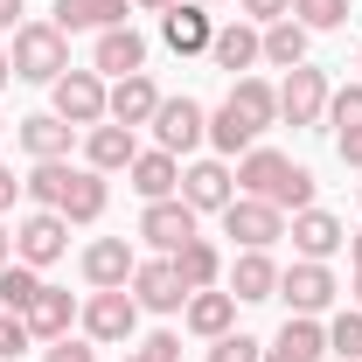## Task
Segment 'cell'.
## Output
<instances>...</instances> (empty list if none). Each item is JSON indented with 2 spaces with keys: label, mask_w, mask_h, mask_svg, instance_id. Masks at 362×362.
Wrapping results in <instances>:
<instances>
[{
  "label": "cell",
  "mask_w": 362,
  "mask_h": 362,
  "mask_svg": "<svg viewBox=\"0 0 362 362\" xmlns=\"http://www.w3.org/2000/svg\"><path fill=\"white\" fill-rule=\"evenodd\" d=\"M237 195H258L272 209H314V175L307 168H293L286 153H272V146H251L244 160H237Z\"/></svg>",
  "instance_id": "cell-1"
},
{
  "label": "cell",
  "mask_w": 362,
  "mask_h": 362,
  "mask_svg": "<svg viewBox=\"0 0 362 362\" xmlns=\"http://www.w3.org/2000/svg\"><path fill=\"white\" fill-rule=\"evenodd\" d=\"M7 63H14L21 84H56V77L70 70V35H63L56 21H21V28H14V49H7Z\"/></svg>",
  "instance_id": "cell-2"
},
{
  "label": "cell",
  "mask_w": 362,
  "mask_h": 362,
  "mask_svg": "<svg viewBox=\"0 0 362 362\" xmlns=\"http://www.w3.org/2000/svg\"><path fill=\"white\" fill-rule=\"evenodd\" d=\"M327 98H334L327 70L300 63V70H286V84H279V119H286V126H320V119H327Z\"/></svg>",
  "instance_id": "cell-3"
},
{
  "label": "cell",
  "mask_w": 362,
  "mask_h": 362,
  "mask_svg": "<svg viewBox=\"0 0 362 362\" xmlns=\"http://www.w3.org/2000/svg\"><path fill=\"white\" fill-rule=\"evenodd\" d=\"M56 119H63V126H105V77H98V70H63V77H56Z\"/></svg>",
  "instance_id": "cell-4"
},
{
  "label": "cell",
  "mask_w": 362,
  "mask_h": 362,
  "mask_svg": "<svg viewBox=\"0 0 362 362\" xmlns=\"http://www.w3.org/2000/svg\"><path fill=\"white\" fill-rule=\"evenodd\" d=\"M63 251H70V223H63L56 209H35V216L14 223V258H21V265L42 272V265H56Z\"/></svg>",
  "instance_id": "cell-5"
},
{
  "label": "cell",
  "mask_w": 362,
  "mask_h": 362,
  "mask_svg": "<svg viewBox=\"0 0 362 362\" xmlns=\"http://www.w3.org/2000/svg\"><path fill=\"white\" fill-rule=\"evenodd\" d=\"M77 320H84L90 341H133V327H139V300L126 293V286H112V293H90Z\"/></svg>",
  "instance_id": "cell-6"
},
{
  "label": "cell",
  "mask_w": 362,
  "mask_h": 362,
  "mask_svg": "<svg viewBox=\"0 0 362 362\" xmlns=\"http://www.w3.org/2000/svg\"><path fill=\"white\" fill-rule=\"evenodd\" d=\"M153 133H160V153H188V146H202L209 133V112L195 105V98H160V112H153Z\"/></svg>",
  "instance_id": "cell-7"
},
{
  "label": "cell",
  "mask_w": 362,
  "mask_h": 362,
  "mask_svg": "<svg viewBox=\"0 0 362 362\" xmlns=\"http://www.w3.org/2000/svg\"><path fill=\"white\" fill-rule=\"evenodd\" d=\"M223 230L244 244V251H265L272 237H286V209H272V202H258V195H237L223 209Z\"/></svg>",
  "instance_id": "cell-8"
},
{
  "label": "cell",
  "mask_w": 362,
  "mask_h": 362,
  "mask_svg": "<svg viewBox=\"0 0 362 362\" xmlns=\"http://www.w3.org/2000/svg\"><path fill=\"white\" fill-rule=\"evenodd\" d=\"M181 202L202 216V209H216L223 216L230 202H237V175H230L223 160H195V168H181Z\"/></svg>",
  "instance_id": "cell-9"
},
{
  "label": "cell",
  "mask_w": 362,
  "mask_h": 362,
  "mask_svg": "<svg viewBox=\"0 0 362 362\" xmlns=\"http://www.w3.org/2000/svg\"><path fill=\"white\" fill-rule=\"evenodd\" d=\"M105 202H112L105 175H98V168H70V175H63V195H56V216H63V223H98Z\"/></svg>",
  "instance_id": "cell-10"
},
{
  "label": "cell",
  "mask_w": 362,
  "mask_h": 362,
  "mask_svg": "<svg viewBox=\"0 0 362 362\" xmlns=\"http://www.w3.org/2000/svg\"><path fill=\"white\" fill-rule=\"evenodd\" d=\"M133 244L126 237H98V244H84V286L90 293H112V286H133Z\"/></svg>",
  "instance_id": "cell-11"
},
{
  "label": "cell",
  "mask_w": 362,
  "mask_h": 362,
  "mask_svg": "<svg viewBox=\"0 0 362 362\" xmlns=\"http://www.w3.org/2000/svg\"><path fill=\"white\" fill-rule=\"evenodd\" d=\"M139 237H146L153 251H181V244L195 237V209H188L181 195H168V202H146V209H139Z\"/></svg>",
  "instance_id": "cell-12"
},
{
  "label": "cell",
  "mask_w": 362,
  "mask_h": 362,
  "mask_svg": "<svg viewBox=\"0 0 362 362\" xmlns=\"http://www.w3.org/2000/svg\"><path fill=\"white\" fill-rule=\"evenodd\" d=\"M153 112H160V90H153L146 70L139 77H119V84L105 90V119L112 126H153Z\"/></svg>",
  "instance_id": "cell-13"
},
{
  "label": "cell",
  "mask_w": 362,
  "mask_h": 362,
  "mask_svg": "<svg viewBox=\"0 0 362 362\" xmlns=\"http://www.w3.org/2000/svg\"><path fill=\"white\" fill-rule=\"evenodd\" d=\"M279 293H286L293 314H320V307L334 300V272L320 265V258H300L293 272H279Z\"/></svg>",
  "instance_id": "cell-14"
},
{
  "label": "cell",
  "mask_w": 362,
  "mask_h": 362,
  "mask_svg": "<svg viewBox=\"0 0 362 362\" xmlns=\"http://www.w3.org/2000/svg\"><path fill=\"white\" fill-rule=\"evenodd\" d=\"M209 35H216V28H209V7H202V0H175V7L160 14V42L175 49V56H202Z\"/></svg>",
  "instance_id": "cell-15"
},
{
  "label": "cell",
  "mask_w": 362,
  "mask_h": 362,
  "mask_svg": "<svg viewBox=\"0 0 362 362\" xmlns=\"http://www.w3.org/2000/svg\"><path fill=\"white\" fill-rule=\"evenodd\" d=\"M223 105H230V119H237V126H244L251 139H258V133L272 126V119H279V90H272L265 77H237Z\"/></svg>",
  "instance_id": "cell-16"
},
{
  "label": "cell",
  "mask_w": 362,
  "mask_h": 362,
  "mask_svg": "<svg viewBox=\"0 0 362 362\" xmlns=\"http://www.w3.org/2000/svg\"><path fill=\"white\" fill-rule=\"evenodd\" d=\"M286 237H293V251H300V258H320V265H327V258H334V251L349 244V230H341V216H327V209H300Z\"/></svg>",
  "instance_id": "cell-17"
},
{
  "label": "cell",
  "mask_w": 362,
  "mask_h": 362,
  "mask_svg": "<svg viewBox=\"0 0 362 362\" xmlns=\"http://www.w3.org/2000/svg\"><path fill=\"white\" fill-rule=\"evenodd\" d=\"M133 300L146 314H175V307H188V286L175 279L168 258H153V265H133Z\"/></svg>",
  "instance_id": "cell-18"
},
{
  "label": "cell",
  "mask_w": 362,
  "mask_h": 362,
  "mask_svg": "<svg viewBox=\"0 0 362 362\" xmlns=\"http://www.w3.org/2000/svg\"><path fill=\"white\" fill-rule=\"evenodd\" d=\"M90 70H105V77H139V70H146V35H133V28H105L98 49H90Z\"/></svg>",
  "instance_id": "cell-19"
},
{
  "label": "cell",
  "mask_w": 362,
  "mask_h": 362,
  "mask_svg": "<svg viewBox=\"0 0 362 362\" xmlns=\"http://www.w3.org/2000/svg\"><path fill=\"white\" fill-rule=\"evenodd\" d=\"M209 56H216V70H251L258 56H265V28H251V21H223L216 35H209Z\"/></svg>",
  "instance_id": "cell-20"
},
{
  "label": "cell",
  "mask_w": 362,
  "mask_h": 362,
  "mask_svg": "<svg viewBox=\"0 0 362 362\" xmlns=\"http://www.w3.org/2000/svg\"><path fill=\"white\" fill-rule=\"evenodd\" d=\"M168 265H175V279L188 286V293H209V286L223 279V251H216L209 237H188L181 251H168Z\"/></svg>",
  "instance_id": "cell-21"
},
{
  "label": "cell",
  "mask_w": 362,
  "mask_h": 362,
  "mask_svg": "<svg viewBox=\"0 0 362 362\" xmlns=\"http://www.w3.org/2000/svg\"><path fill=\"white\" fill-rule=\"evenodd\" d=\"M181 320H188V334H202V341H223L230 327H237V300L230 293H188V307H181Z\"/></svg>",
  "instance_id": "cell-22"
},
{
  "label": "cell",
  "mask_w": 362,
  "mask_h": 362,
  "mask_svg": "<svg viewBox=\"0 0 362 362\" xmlns=\"http://www.w3.org/2000/svg\"><path fill=\"white\" fill-rule=\"evenodd\" d=\"M14 139L28 146V160H70V139H77V126H63L56 112H35V119H21V126H14Z\"/></svg>",
  "instance_id": "cell-23"
},
{
  "label": "cell",
  "mask_w": 362,
  "mask_h": 362,
  "mask_svg": "<svg viewBox=\"0 0 362 362\" xmlns=\"http://www.w3.org/2000/svg\"><path fill=\"white\" fill-rule=\"evenodd\" d=\"M77 314H84V307H77L63 286H42V293H35V307H28L21 320H28V334H35V341H63Z\"/></svg>",
  "instance_id": "cell-24"
},
{
  "label": "cell",
  "mask_w": 362,
  "mask_h": 362,
  "mask_svg": "<svg viewBox=\"0 0 362 362\" xmlns=\"http://www.w3.org/2000/svg\"><path fill=\"white\" fill-rule=\"evenodd\" d=\"M320 356H327V327H314V314H293L265 349V362H320Z\"/></svg>",
  "instance_id": "cell-25"
},
{
  "label": "cell",
  "mask_w": 362,
  "mask_h": 362,
  "mask_svg": "<svg viewBox=\"0 0 362 362\" xmlns=\"http://www.w3.org/2000/svg\"><path fill=\"white\" fill-rule=\"evenodd\" d=\"M139 146H133V126H90L84 139V168H98V175H119V168H133Z\"/></svg>",
  "instance_id": "cell-26"
},
{
  "label": "cell",
  "mask_w": 362,
  "mask_h": 362,
  "mask_svg": "<svg viewBox=\"0 0 362 362\" xmlns=\"http://www.w3.org/2000/svg\"><path fill=\"white\" fill-rule=\"evenodd\" d=\"M126 7L133 0H56V28L63 35H77V28H126Z\"/></svg>",
  "instance_id": "cell-27"
},
{
  "label": "cell",
  "mask_w": 362,
  "mask_h": 362,
  "mask_svg": "<svg viewBox=\"0 0 362 362\" xmlns=\"http://www.w3.org/2000/svg\"><path fill=\"white\" fill-rule=\"evenodd\" d=\"M126 175H133L139 202H168V195H181V160H175V153H139Z\"/></svg>",
  "instance_id": "cell-28"
},
{
  "label": "cell",
  "mask_w": 362,
  "mask_h": 362,
  "mask_svg": "<svg viewBox=\"0 0 362 362\" xmlns=\"http://www.w3.org/2000/svg\"><path fill=\"white\" fill-rule=\"evenodd\" d=\"M272 293H279V265H272L265 251H244V258L230 265V300L251 307V300H272Z\"/></svg>",
  "instance_id": "cell-29"
},
{
  "label": "cell",
  "mask_w": 362,
  "mask_h": 362,
  "mask_svg": "<svg viewBox=\"0 0 362 362\" xmlns=\"http://www.w3.org/2000/svg\"><path fill=\"white\" fill-rule=\"evenodd\" d=\"M265 63L272 70H300V63H307V28H300L293 14L265 28Z\"/></svg>",
  "instance_id": "cell-30"
},
{
  "label": "cell",
  "mask_w": 362,
  "mask_h": 362,
  "mask_svg": "<svg viewBox=\"0 0 362 362\" xmlns=\"http://www.w3.org/2000/svg\"><path fill=\"white\" fill-rule=\"evenodd\" d=\"M35 293H42L35 265H21V258H7V265H0V307H7V314H28V307H35Z\"/></svg>",
  "instance_id": "cell-31"
},
{
  "label": "cell",
  "mask_w": 362,
  "mask_h": 362,
  "mask_svg": "<svg viewBox=\"0 0 362 362\" xmlns=\"http://www.w3.org/2000/svg\"><path fill=\"white\" fill-rule=\"evenodd\" d=\"M63 175H70V160H35V175L21 181V195H28L35 209H56V195H63Z\"/></svg>",
  "instance_id": "cell-32"
},
{
  "label": "cell",
  "mask_w": 362,
  "mask_h": 362,
  "mask_svg": "<svg viewBox=\"0 0 362 362\" xmlns=\"http://www.w3.org/2000/svg\"><path fill=\"white\" fill-rule=\"evenodd\" d=\"M293 21L314 35V28H341L349 21V0H293Z\"/></svg>",
  "instance_id": "cell-33"
},
{
  "label": "cell",
  "mask_w": 362,
  "mask_h": 362,
  "mask_svg": "<svg viewBox=\"0 0 362 362\" xmlns=\"http://www.w3.org/2000/svg\"><path fill=\"white\" fill-rule=\"evenodd\" d=\"M327 349H334L341 362H362V307L334 314V327H327Z\"/></svg>",
  "instance_id": "cell-34"
},
{
  "label": "cell",
  "mask_w": 362,
  "mask_h": 362,
  "mask_svg": "<svg viewBox=\"0 0 362 362\" xmlns=\"http://www.w3.org/2000/svg\"><path fill=\"white\" fill-rule=\"evenodd\" d=\"M209 362H265V341H251V334L230 327L223 341H209Z\"/></svg>",
  "instance_id": "cell-35"
},
{
  "label": "cell",
  "mask_w": 362,
  "mask_h": 362,
  "mask_svg": "<svg viewBox=\"0 0 362 362\" xmlns=\"http://www.w3.org/2000/svg\"><path fill=\"white\" fill-rule=\"evenodd\" d=\"M327 119H334V133L362 126V84H341V90H334V98H327Z\"/></svg>",
  "instance_id": "cell-36"
},
{
  "label": "cell",
  "mask_w": 362,
  "mask_h": 362,
  "mask_svg": "<svg viewBox=\"0 0 362 362\" xmlns=\"http://www.w3.org/2000/svg\"><path fill=\"white\" fill-rule=\"evenodd\" d=\"M28 341H35V334H28V320H21V314H0V362H7V356H21Z\"/></svg>",
  "instance_id": "cell-37"
},
{
  "label": "cell",
  "mask_w": 362,
  "mask_h": 362,
  "mask_svg": "<svg viewBox=\"0 0 362 362\" xmlns=\"http://www.w3.org/2000/svg\"><path fill=\"white\" fill-rule=\"evenodd\" d=\"M139 356H146V362H181V334H146Z\"/></svg>",
  "instance_id": "cell-38"
},
{
  "label": "cell",
  "mask_w": 362,
  "mask_h": 362,
  "mask_svg": "<svg viewBox=\"0 0 362 362\" xmlns=\"http://www.w3.org/2000/svg\"><path fill=\"white\" fill-rule=\"evenodd\" d=\"M237 7H244V14H251V21H286V14H293V0H237Z\"/></svg>",
  "instance_id": "cell-39"
},
{
  "label": "cell",
  "mask_w": 362,
  "mask_h": 362,
  "mask_svg": "<svg viewBox=\"0 0 362 362\" xmlns=\"http://www.w3.org/2000/svg\"><path fill=\"white\" fill-rule=\"evenodd\" d=\"M49 362H98L84 349V341H70V334H63V341H49Z\"/></svg>",
  "instance_id": "cell-40"
},
{
  "label": "cell",
  "mask_w": 362,
  "mask_h": 362,
  "mask_svg": "<svg viewBox=\"0 0 362 362\" xmlns=\"http://www.w3.org/2000/svg\"><path fill=\"white\" fill-rule=\"evenodd\" d=\"M334 146H341V160H349V168H362V126H349V133H334Z\"/></svg>",
  "instance_id": "cell-41"
},
{
  "label": "cell",
  "mask_w": 362,
  "mask_h": 362,
  "mask_svg": "<svg viewBox=\"0 0 362 362\" xmlns=\"http://www.w3.org/2000/svg\"><path fill=\"white\" fill-rule=\"evenodd\" d=\"M14 195H21V181H14V168H0V216L14 209Z\"/></svg>",
  "instance_id": "cell-42"
},
{
  "label": "cell",
  "mask_w": 362,
  "mask_h": 362,
  "mask_svg": "<svg viewBox=\"0 0 362 362\" xmlns=\"http://www.w3.org/2000/svg\"><path fill=\"white\" fill-rule=\"evenodd\" d=\"M0 28H21V0H0Z\"/></svg>",
  "instance_id": "cell-43"
},
{
  "label": "cell",
  "mask_w": 362,
  "mask_h": 362,
  "mask_svg": "<svg viewBox=\"0 0 362 362\" xmlns=\"http://www.w3.org/2000/svg\"><path fill=\"white\" fill-rule=\"evenodd\" d=\"M7 258H14V230L0 223V265H7Z\"/></svg>",
  "instance_id": "cell-44"
},
{
  "label": "cell",
  "mask_w": 362,
  "mask_h": 362,
  "mask_svg": "<svg viewBox=\"0 0 362 362\" xmlns=\"http://www.w3.org/2000/svg\"><path fill=\"white\" fill-rule=\"evenodd\" d=\"M349 258H356V272H362V230H356V237H349Z\"/></svg>",
  "instance_id": "cell-45"
},
{
  "label": "cell",
  "mask_w": 362,
  "mask_h": 362,
  "mask_svg": "<svg viewBox=\"0 0 362 362\" xmlns=\"http://www.w3.org/2000/svg\"><path fill=\"white\" fill-rule=\"evenodd\" d=\"M7 77H14V63H7V49H0V90H7Z\"/></svg>",
  "instance_id": "cell-46"
},
{
  "label": "cell",
  "mask_w": 362,
  "mask_h": 362,
  "mask_svg": "<svg viewBox=\"0 0 362 362\" xmlns=\"http://www.w3.org/2000/svg\"><path fill=\"white\" fill-rule=\"evenodd\" d=\"M133 7H153V14H168V7H175V0H133Z\"/></svg>",
  "instance_id": "cell-47"
},
{
  "label": "cell",
  "mask_w": 362,
  "mask_h": 362,
  "mask_svg": "<svg viewBox=\"0 0 362 362\" xmlns=\"http://www.w3.org/2000/svg\"><path fill=\"white\" fill-rule=\"evenodd\" d=\"M356 307H362V272H356Z\"/></svg>",
  "instance_id": "cell-48"
},
{
  "label": "cell",
  "mask_w": 362,
  "mask_h": 362,
  "mask_svg": "<svg viewBox=\"0 0 362 362\" xmlns=\"http://www.w3.org/2000/svg\"><path fill=\"white\" fill-rule=\"evenodd\" d=\"M126 362H146V356H139V349H133V356H126Z\"/></svg>",
  "instance_id": "cell-49"
},
{
  "label": "cell",
  "mask_w": 362,
  "mask_h": 362,
  "mask_svg": "<svg viewBox=\"0 0 362 362\" xmlns=\"http://www.w3.org/2000/svg\"><path fill=\"white\" fill-rule=\"evenodd\" d=\"M202 7H223V0H202Z\"/></svg>",
  "instance_id": "cell-50"
},
{
  "label": "cell",
  "mask_w": 362,
  "mask_h": 362,
  "mask_svg": "<svg viewBox=\"0 0 362 362\" xmlns=\"http://www.w3.org/2000/svg\"><path fill=\"white\" fill-rule=\"evenodd\" d=\"M356 63H362V49H356Z\"/></svg>",
  "instance_id": "cell-51"
},
{
  "label": "cell",
  "mask_w": 362,
  "mask_h": 362,
  "mask_svg": "<svg viewBox=\"0 0 362 362\" xmlns=\"http://www.w3.org/2000/svg\"><path fill=\"white\" fill-rule=\"evenodd\" d=\"M0 126H7V119H0Z\"/></svg>",
  "instance_id": "cell-52"
},
{
  "label": "cell",
  "mask_w": 362,
  "mask_h": 362,
  "mask_svg": "<svg viewBox=\"0 0 362 362\" xmlns=\"http://www.w3.org/2000/svg\"><path fill=\"white\" fill-rule=\"evenodd\" d=\"M356 195H362V188H356Z\"/></svg>",
  "instance_id": "cell-53"
}]
</instances>
